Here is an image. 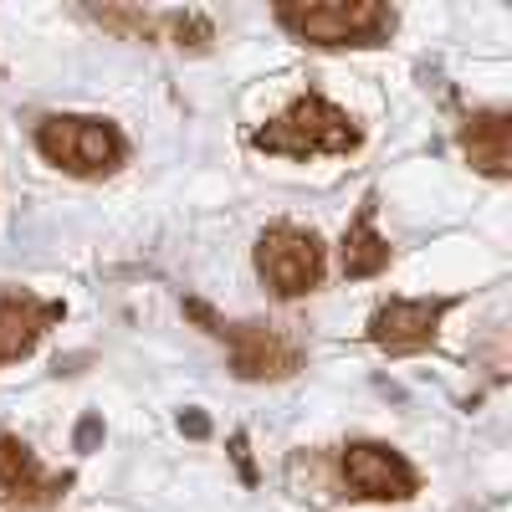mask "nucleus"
Segmentation results:
<instances>
[{"instance_id":"obj_1","label":"nucleus","mask_w":512,"mask_h":512,"mask_svg":"<svg viewBox=\"0 0 512 512\" xmlns=\"http://www.w3.org/2000/svg\"><path fill=\"white\" fill-rule=\"evenodd\" d=\"M359 134L349 113H338L323 98H297L272 128L256 134V149H272V154H292V159H313V154H344L354 149Z\"/></svg>"},{"instance_id":"obj_2","label":"nucleus","mask_w":512,"mask_h":512,"mask_svg":"<svg viewBox=\"0 0 512 512\" xmlns=\"http://www.w3.org/2000/svg\"><path fill=\"white\" fill-rule=\"evenodd\" d=\"M277 21L313 41V47H374L395 31V11L374 6V0H354V6H282Z\"/></svg>"},{"instance_id":"obj_3","label":"nucleus","mask_w":512,"mask_h":512,"mask_svg":"<svg viewBox=\"0 0 512 512\" xmlns=\"http://www.w3.org/2000/svg\"><path fill=\"white\" fill-rule=\"evenodd\" d=\"M36 144L52 164H62L67 175H108L123 164L128 144L113 123L103 118H47L36 128Z\"/></svg>"},{"instance_id":"obj_4","label":"nucleus","mask_w":512,"mask_h":512,"mask_svg":"<svg viewBox=\"0 0 512 512\" xmlns=\"http://www.w3.org/2000/svg\"><path fill=\"white\" fill-rule=\"evenodd\" d=\"M256 272L267 277L272 292L282 297H303L323 282V246L313 231L297 226H272L262 241H256Z\"/></svg>"},{"instance_id":"obj_5","label":"nucleus","mask_w":512,"mask_h":512,"mask_svg":"<svg viewBox=\"0 0 512 512\" xmlns=\"http://www.w3.org/2000/svg\"><path fill=\"white\" fill-rule=\"evenodd\" d=\"M344 482L349 492L359 497H374V502H405L415 497V472L410 461L390 446H374V441H359L344 451Z\"/></svg>"},{"instance_id":"obj_6","label":"nucleus","mask_w":512,"mask_h":512,"mask_svg":"<svg viewBox=\"0 0 512 512\" xmlns=\"http://www.w3.org/2000/svg\"><path fill=\"white\" fill-rule=\"evenodd\" d=\"M231 338V354H236V374L241 379H282L297 369L303 349H297V338L277 333L272 323H236V328H216Z\"/></svg>"},{"instance_id":"obj_7","label":"nucleus","mask_w":512,"mask_h":512,"mask_svg":"<svg viewBox=\"0 0 512 512\" xmlns=\"http://www.w3.org/2000/svg\"><path fill=\"white\" fill-rule=\"evenodd\" d=\"M441 318H446V303H431V297H415V303L410 297H395V303H384L374 313L369 338L379 349H390V354H415V349H425L436 338Z\"/></svg>"},{"instance_id":"obj_8","label":"nucleus","mask_w":512,"mask_h":512,"mask_svg":"<svg viewBox=\"0 0 512 512\" xmlns=\"http://www.w3.org/2000/svg\"><path fill=\"white\" fill-rule=\"evenodd\" d=\"M52 318H57V308L41 303L36 292H26V287H0V364L31 354V344L47 333Z\"/></svg>"},{"instance_id":"obj_9","label":"nucleus","mask_w":512,"mask_h":512,"mask_svg":"<svg viewBox=\"0 0 512 512\" xmlns=\"http://www.w3.org/2000/svg\"><path fill=\"white\" fill-rule=\"evenodd\" d=\"M57 492H62V482H52L47 472H41V466H36V456H31L21 441L0 436V502L47 507Z\"/></svg>"},{"instance_id":"obj_10","label":"nucleus","mask_w":512,"mask_h":512,"mask_svg":"<svg viewBox=\"0 0 512 512\" xmlns=\"http://www.w3.org/2000/svg\"><path fill=\"white\" fill-rule=\"evenodd\" d=\"M384 267H390V241L374 231V205H364L344 236V277H374Z\"/></svg>"},{"instance_id":"obj_11","label":"nucleus","mask_w":512,"mask_h":512,"mask_svg":"<svg viewBox=\"0 0 512 512\" xmlns=\"http://www.w3.org/2000/svg\"><path fill=\"white\" fill-rule=\"evenodd\" d=\"M466 154H472V164L487 169V175H502L507 169V118L502 113L472 118V128H466Z\"/></svg>"}]
</instances>
